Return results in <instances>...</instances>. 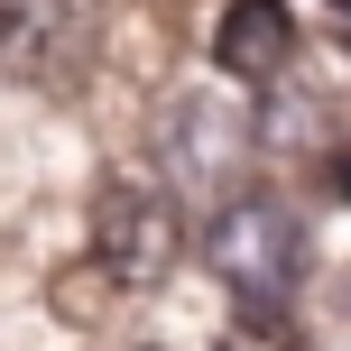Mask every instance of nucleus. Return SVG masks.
<instances>
[{"instance_id":"obj_1","label":"nucleus","mask_w":351,"mask_h":351,"mask_svg":"<svg viewBox=\"0 0 351 351\" xmlns=\"http://www.w3.org/2000/svg\"><path fill=\"white\" fill-rule=\"evenodd\" d=\"M204 250H213V278H222L250 315H278V305L296 296V278H305V222L278 204V194L222 204L213 231H204Z\"/></svg>"},{"instance_id":"obj_2","label":"nucleus","mask_w":351,"mask_h":351,"mask_svg":"<svg viewBox=\"0 0 351 351\" xmlns=\"http://www.w3.org/2000/svg\"><path fill=\"white\" fill-rule=\"evenodd\" d=\"M176 250H185V213H176L167 185H148V176H111V185L93 194V268H102L111 287L148 296V287L176 268Z\"/></svg>"},{"instance_id":"obj_3","label":"nucleus","mask_w":351,"mask_h":351,"mask_svg":"<svg viewBox=\"0 0 351 351\" xmlns=\"http://www.w3.org/2000/svg\"><path fill=\"white\" fill-rule=\"evenodd\" d=\"M287 56H296V19H287V0H231L222 28H213V65L231 74V84H278Z\"/></svg>"},{"instance_id":"obj_4","label":"nucleus","mask_w":351,"mask_h":351,"mask_svg":"<svg viewBox=\"0 0 351 351\" xmlns=\"http://www.w3.org/2000/svg\"><path fill=\"white\" fill-rule=\"evenodd\" d=\"M176 130H185V167H194V176L231 167V158H241V139H250L231 111H204V102H185V121H176Z\"/></svg>"},{"instance_id":"obj_5","label":"nucleus","mask_w":351,"mask_h":351,"mask_svg":"<svg viewBox=\"0 0 351 351\" xmlns=\"http://www.w3.org/2000/svg\"><path fill=\"white\" fill-rule=\"evenodd\" d=\"M213 351H296V342H287V324H278V315H241Z\"/></svg>"},{"instance_id":"obj_6","label":"nucleus","mask_w":351,"mask_h":351,"mask_svg":"<svg viewBox=\"0 0 351 351\" xmlns=\"http://www.w3.org/2000/svg\"><path fill=\"white\" fill-rule=\"evenodd\" d=\"M324 28H333V47L351 56V0H333V19H324Z\"/></svg>"},{"instance_id":"obj_7","label":"nucleus","mask_w":351,"mask_h":351,"mask_svg":"<svg viewBox=\"0 0 351 351\" xmlns=\"http://www.w3.org/2000/svg\"><path fill=\"white\" fill-rule=\"evenodd\" d=\"M333 194H342V204H351V158H342V167H333Z\"/></svg>"}]
</instances>
